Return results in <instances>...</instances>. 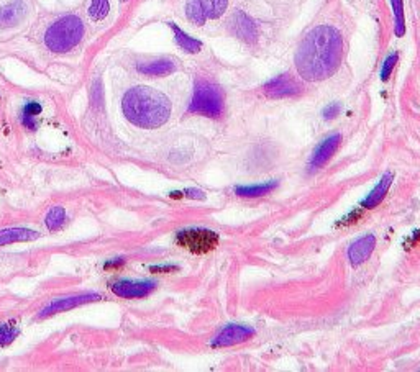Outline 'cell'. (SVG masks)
<instances>
[{"instance_id": "1", "label": "cell", "mask_w": 420, "mask_h": 372, "mask_svg": "<svg viewBox=\"0 0 420 372\" xmlns=\"http://www.w3.org/2000/svg\"><path fill=\"white\" fill-rule=\"evenodd\" d=\"M342 35L328 25L315 26L296 51V69L304 81L319 83L333 76L342 62Z\"/></svg>"}, {"instance_id": "2", "label": "cell", "mask_w": 420, "mask_h": 372, "mask_svg": "<svg viewBox=\"0 0 420 372\" xmlns=\"http://www.w3.org/2000/svg\"><path fill=\"white\" fill-rule=\"evenodd\" d=\"M125 119L138 128H160L169 120L171 102L160 90L138 85L126 90L121 99Z\"/></svg>"}, {"instance_id": "3", "label": "cell", "mask_w": 420, "mask_h": 372, "mask_svg": "<svg viewBox=\"0 0 420 372\" xmlns=\"http://www.w3.org/2000/svg\"><path fill=\"white\" fill-rule=\"evenodd\" d=\"M84 24L78 15H62L44 31V44L53 53H67L81 43Z\"/></svg>"}, {"instance_id": "4", "label": "cell", "mask_w": 420, "mask_h": 372, "mask_svg": "<svg viewBox=\"0 0 420 372\" xmlns=\"http://www.w3.org/2000/svg\"><path fill=\"white\" fill-rule=\"evenodd\" d=\"M225 110L224 92L219 85L210 81H197L187 112L192 115L220 119Z\"/></svg>"}, {"instance_id": "5", "label": "cell", "mask_w": 420, "mask_h": 372, "mask_svg": "<svg viewBox=\"0 0 420 372\" xmlns=\"http://www.w3.org/2000/svg\"><path fill=\"white\" fill-rule=\"evenodd\" d=\"M176 244L194 254H205L219 244V235L207 228H186L176 235Z\"/></svg>"}, {"instance_id": "6", "label": "cell", "mask_w": 420, "mask_h": 372, "mask_svg": "<svg viewBox=\"0 0 420 372\" xmlns=\"http://www.w3.org/2000/svg\"><path fill=\"white\" fill-rule=\"evenodd\" d=\"M228 7V0H187L186 17L191 24L201 26L207 20L222 17Z\"/></svg>"}, {"instance_id": "7", "label": "cell", "mask_w": 420, "mask_h": 372, "mask_svg": "<svg viewBox=\"0 0 420 372\" xmlns=\"http://www.w3.org/2000/svg\"><path fill=\"white\" fill-rule=\"evenodd\" d=\"M101 294L97 292H81V294H74V296H67L62 298H58L43 308L42 312L38 313L36 319L38 320H44L49 319V316L56 315V313H62L67 310H72V308H78L81 305H85V303H92V302H99L101 301Z\"/></svg>"}, {"instance_id": "8", "label": "cell", "mask_w": 420, "mask_h": 372, "mask_svg": "<svg viewBox=\"0 0 420 372\" xmlns=\"http://www.w3.org/2000/svg\"><path fill=\"white\" fill-rule=\"evenodd\" d=\"M155 280L148 279H117L110 282L112 294L120 298H144L156 289Z\"/></svg>"}, {"instance_id": "9", "label": "cell", "mask_w": 420, "mask_h": 372, "mask_svg": "<svg viewBox=\"0 0 420 372\" xmlns=\"http://www.w3.org/2000/svg\"><path fill=\"white\" fill-rule=\"evenodd\" d=\"M253 335H255V328H251V326L240 325V323H230L227 326H224V328L215 335L214 339L210 341V346L212 348L235 346V344L248 341Z\"/></svg>"}, {"instance_id": "10", "label": "cell", "mask_w": 420, "mask_h": 372, "mask_svg": "<svg viewBox=\"0 0 420 372\" xmlns=\"http://www.w3.org/2000/svg\"><path fill=\"white\" fill-rule=\"evenodd\" d=\"M230 30L238 40L248 44L255 43L258 40V25L245 12H235L230 18Z\"/></svg>"}, {"instance_id": "11", "label": "cell", "mask_w": 420, "mask_h": 372, "mask_svg": "<svg viewBox=\"0 0 420 372\" xmlns=\"http://www.w3.org/2000/svg\"><path fill=\"white\" fill-rule=\"evenodd\" d=\"M264 94L271 99H284V97H292L301 92L299 83H296V79H292L289 74H281L274 79L268 81L263 85Z\"/></svg>"}, {"instance_id": "12", "label": "cell", "mask_w": 420, "mask_h": 372, "mask_svg": "<svg viewBox=\"0 0 420 372\" xmlns=\"http://www.w3.org/2000/svg\"><path fill=\"white\" fill-rule=\"evenodd\" d=\"M374 248H376V237L371 233L355 239V242L350 244L348 251H346L350 264L353 267H358L363 264V262H367L374 253Z\"/></svg>"}, {"instance_id": "13", "label": "cell", "mask_w": 420, "mask_h": 372, "mask_svg": "<svg viewBox=\"0 0 420 372\" xmlns=\"http://www.w3.org/2000/svg\"><path fill=\"white\" fill-rule=\"evenodd\" d=\"M340 142H342V135L333 133L330 136H327V138L315 148L312 158H310L309 161V171H317L320 167H324L325 162L330 160L333 153L337 151Z\"/></svg>"}, {"instance_id": "14", "label": "cell", "mask_w": 420, "mask_h": 372, "mask_svg": "<svg viewBox=\"0 0 420 372\" xmlns=\"http://www.w3.org/2000/svg\"><path fill=\"white\" fill-rule=\"evenodd\" d=\"M137 69L140 74L143 76L161 77V76L173 74V72L178 69V62L171 60V58H158V60H153V61L140 62Z\"/></svg>"}, {"instance_id": "15", "label": "cell", "mask_w": 420, "mask_h": 372, "mask_svg": "<svg viewBox=\"0 0 420 372\" xmlns=\"http://www.w3.org/2000/svg\"><path fill=\"white\" fill-rule=\"evenodd\" d=\"M392 180H394V174L392 172H385L379 183L374 185V189L369 192L367 197L361 201V207L363 208H376L379 203L386 198L387 192H389Z\"/></svg>"}, {"instance_id": "16", "label": "cell", "mask_w": 420, "mask_h": 372, "mask_svg": "<svg viewBox=\"0 0 420 372\" xmlns=\"http://www.w3.org/2000/svg\"><path fill=\"white\" fill-rule=\"evenodd\" d=\"M26 15V7L24 2L15 0L8 6L0 8V28H8V26L18 25Z\"/></svg>"}, {"instance_id": "17", "label": "cell", "mask_w": 420, "mask_h": 372, "mask_svg": "<svg viewBox=\"0 0 420 372\" xmlns=\"http://www.w3.org/2000/svg\"><path fill=\"white\" fill-rule=\"evenodd\" d=\"M40 238V233L28 228H6L0 230V246H7L13 243L35 242Z\"/></svg>"}, {"instance_id": "18", "label": "cell", "mask_w": 420, "mask_h": 372, "mask_svg": "<svg viewBox=\"0 0 420 372\" xmlns=\"http://www.w3.org/2000/svg\"><path fill=\"white\" fill-rule=\"evenodd\" d=\"M279 187V180H269V183L256 184V185H237L235 187V194L240 197H263L274 192Z\"/></svg>"}, {"instance_id": "19", "label": "cell", "mask_w": 420, "mask_h": 372, "mask_svg": "<svg viewBox=\"0 0 420 372\" xmlns=\"http://www.w3.org/2000/svg\"><path fill=\"white\" fill-rule=\"evenodd\" d=\"M171 30H173L174 33V40L176 43H178V46L183 49V51H186L189 54H196L202 49V43L199 42L197 38H194V36L187 35L186 31L180 30L176 24H169Z\"/></svg>"}, {"instance_id": "20", "label": "cell", "mask_w": 420, "mask_h": 372, "mask_svg": "<svg viewBox=\"0 0 420 372\" xmlns=\"http://www.w3.org/2000/svg\"><path fill=\"white\" fill-rule=\"evenodd\" d=\"M43 110L42 103L40 102H26L24 108H22V113H20V120H22V125L25 126V128L28 130H36V117L40 115Z\"/></svg>"}, {"instance_id": "21", "label": "cell", "mask_w": 420, "mask_h": 372, "mask_svg": "<svg viewBox=\"0 0 420 372\" xmlns=\"http://www.w3.org/2000/svg\"><path fill=\"white\" fill-rule=\"evenodd\" d=\"M110 13V0H90L87 15L90 20L102 22Z\"/></svg>"}, {"instance_id": "22", "label": "cell", "mask_w": 420, "mask_h": 372, "mask_svg": "<svg viewBox=\"0 0 420 372\" xmlns=\"http://www.w3.org/2000/svg\"><path fill=\"white\" fill-rule=\"evenodd\" d=\"M66 221V210L65 207H53L51 210L48 212L47 219H44V225L49 231H58L65 225Z\"/></svg>"}, {"instance_id": "23", "label": "cell", "mask_w": 420, "mask_h": 372, "mask_svg": "<svg viewBox=\"0 0 420 372\" xmlns=\"http://www.w3.org/2000/svg\"><path fill=\"white\" fill-rule=\"evenodd\" d=\"M392 10H394V30L397 36L405 33V18H404V0H391Z\"/></svg>"}, {"instance_id": "24", "label": "cell", "mask_w": 420, "mask_h": 372, "mask_svg": "<svg viewBox=\"0 0 420 372\" xmlns=\"http://www.w3.org/2000/svg\"><path fill=\"white\" fill-rule=\"evenodd\" d=\"M18 335V328L15 321H8V323L0 325V348L10 344Z\"/></svg>"}, {"instance_id": "25", "label": "cell", "mask_w": 420, "mask_h": 372, "mask_svg": "<svg viewBox=\"0 0 420 372\" xmlns=\"http://www.w3.org/2000/svg\"><path fill=\"white\" fill-rule=\"evenodd\" d=\"M397 60H399V54H397L396 51L387 54L385 62H383V67H381V79L383 81L389 79L392 69H394V66L397 65Z\"/></svg>"}, {"instance_id": "26", "label": "cell", "mask_w": 420, "mask_h": 372, "mask_svg": "<svg viewBox=\"0 0 420 372\" xmlns=\"http://www.w3.org/2000/svg\"><path fill=\"white\" fill-rule=\"evenodd\" d=\"M340 112H342V105H340V103H338V102H332V103H328V105L324 108L322 115H324L325 120H333V119H335V117L340 115Z\"/></svg>"}, {"instance_id": "27", "label": "cell", "mask_w": 420, "mask_h": 372, "mask_svg": "<svg viewBox=\"0 0 420 372\" xmlns=\"http://www.w3.org/2000/svg\"><path fill=\"white\" fill-rule=\"evenodd\" d=\"M176 271H179V267L174 264L150 266V272H155V274H169V272H176Z\"/></svg>"}, {"instance_id": "28", "label": "cell", "mask_w": 420, "mask_h": 372, "mask_svg": "<svg viewBox=\"0 0 420 372\" xmlns=\"http://www.w3.org/2000/svg\"><path fill=\"white\" fill-rule=\"evenodd\" d=\"M184 194L187 195V197H192V198H204L205 195L202 190H197V189H186L184 190Z\"/></svg>"}, {"instance_id": "29", "label": "cell", "mask_w": 420, "mask_h": 372, "mask_svg": "<svg viewBox=\"0 0 420 372\" xmlns=\"http://www.w3.org/2000/svg\"><path fill=\"white\" fill-rule=\"evenodd\" d=\"M124 262H125L124 257H115V260L106 262V269H110V267H120Z\"/></svg>"}, {"instance_id": "30", "label": "cell", "mask_w": 420, "mask_h": 372, "mask_svg": "<svg viewBox=\"0 0 420 372\" xmlns=\"http://www.w3.org/2000/svg\"><path fill=\"white\" fill-rule=\"evenodd\" d=\"M120 2H126V0H120Z\"/></svg>"}]
</instances>
